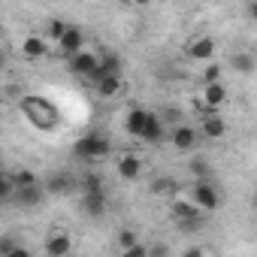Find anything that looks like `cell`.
Here are the masks:
<instances>
[{"instance_id":"obj_34","label":"cell","mask_w":257,"mask_h":257,"mask_svg":"<svg viewBox=\"0 0 257 257\" xmlns=\"http://www.w3.org/2000/svg\"><path fill=\"white\" fill-rule=\"evenodd\" d=\"M182 257H206V254H203V248H197V245H191V248H188V251H185Z\"/></svg>"},{"instance_id":"obj_31","label":"cell","mask_w":257,"mask_h":257,"mask_svg":"<svg viewBox=\"0 0 257 257\" xmlns=\"http://www.w3.org/2000/svg\"><path fill=\"white\" fill-rule=\"evenodd\" d=\"M179 224V230H185V233H194V230H200V218H191V221H176Z\"/></svg>"},{"instance_id":"obj_28","label":"cell","mask_w":257,"mask_h":257,"mask_svg":"<svg viewBox=\"0 0 257 257\" xmlns=\"http://www.w3.org/2000/svg\"><path fill=\"white\" fill-rule=\"evenodd\" d=\"M203 82L206 85H221V64H209L203 70Z\"/></svg>"},{"instance_id":"obj_10","label":"cell","mask_w":257,"mask_h":257,"mask_svg":"<svg viewBox=\"0 0 257 257\" xmlns=\"http://www.w3.org/2000/svg\"><path fill=\"white\" fill-rule=\"evenodd\" d=\"M109 76H121V58H118V55H103V58H100L97 73L91 76V82H94V85H100V82H103V79H109Z\"/></svg>"},{"instance_id":"obj_3","label":"cell","mask_w":257,"mask_h":257,"mask_svg":"<svg viewBox=\"0 0 257 257\" xmlns=\"http://www.w3.org/2000/svg\"><path fill=\"white\" fill-rule=\"evenodd\" d=\"M191 200L200 206V212H215V209L221 206V194H218V188H215L209 179H206V182H194Z\"/></svg>"},{"instance_id":"obj_12","label":"cell","mask_w":257,"mask_h":257,"mask_svg":"<svg viewBox=\"0 0 257 257\" xmlns=\"http://www.w3.org/2000/svg\"><path fill=\"white\" fill-rule=\"evenodd\" d=\"M115 170H118L121 179L134 182V179H140V173H143V158H137V155H121Z\"/></svg>"},{"instance_id":"obj_26","label":"cell","mask_w":257,"mask_h":257,"mask_svg":"<svg viewBox=\"0 0 257 257\" xmlns=\"http://www.w3.org/2000/svg\"><path fill=\"white\" fill-rule=\"evenodd\" d=\"M16 182H13V173H4V179H0V197H7V200H13L16 197Z\"/></svg>"},{"instance_id":"obj_4","label":"cell","mask_w":257,"mask_h":257,"mask_svg":"<svg viewBox=\"0 0 257 257\" xmlns=\"http://www.w3.org/2000/svg\"><path fill=\"white\" fill-rule=\"evenodd\" d=\"M97 67H100V55H94V52H88V49L70 58V73H76V76H82V79H91V76L97 73Z\"/></svg>"},{"instance_id":"obj_6","label":"cell","mask_w":257,"mask_h":257,"mask_svg":"<svg viewBox=\"0 0 257 257\" xmlns=\"http://www.w3.org/2000/svg\"><path fill=\"white\" fill-rule=\"evenodd\" d=\"M73 188H76V179L70 173H55L46 179V194H52V197H67V194H73Z\"/></svg>"},{"instance_id":"obj_25","label":"cell","mask_w":257,"mask_h":257,"mask_svg":"<svg viewBox=\"0 0 257 257\" xmlns=\"http://www.w3.org/2000/svg\"><path fill=\"white\" fill-rule=\"evenodd\" d=\"M118 245H121V251H131V248L140 245V239H137L134 230H121V233H118Z\"/></svg>"},{"instance_id":"obj_1","label":"cell","mask_w":257,"mask_h":257,"mask_svg":"<svg viewBox=\"0 0 257 257\" xmlns=\"http://www.w3.org/2000/svg\"><path fill=\"white\" fill-rule=\"evenodd\" d=\"M19 106H22V115L37 127V131H55L58 121H61L58 109L46 97H40V94H25Z\"/></svg>"},{"instance_id":"obj_20","label":"cell","mask_w":257,"mask_h":257,"mask_svg":"<svg viewBox=\"0 0 257 257\" xmlns=\"http://www.w3.org/2000/svg\"><path fill=\"white\" fill-rule=\"evenodd\" d=\"M121 91H124L121 76H109V79H103V82L97 85V94H100V97H115V94H121Z\"/></svg>"},{"instance_id":"obj_15","label":"cell","mask_w":257,"mask_h":257,"mask_svg":"<svg viewBox=\"0 0 257 257\" xmlns=\"http://www.w3.org/2000/svg\"><path fill=\"white\" fill-rule=\"evenodd\" d=\"M82 209L88 218H103L106 215V194H82Z\"/></svg>"},{"instance_id":"obj_11","label":"cell","mask_w":257,"mask_h":257,"mask_svg":"<svg viewBox=\"0 0 257 257\" xmlns=\"http://www.w3.org/2000/svg\"><path fill=\"white\" fill-rule=\"evenodd\" d=\"M70 251H73L70 233H52V236L46 239V254H49V257H67Z\"/></svg>"},{"instance_id":"obj_33","label":"cell","mask_w":257,"mask_h":257,"mask_svg":"<svg viewBox=\"0 0 257 257\" xmlns=\"http://www.w3.org/2000/svg\"><path fill=\"white\" fill-rule=\"evenodd\" d=\"M4 257H31V251H28L25 245H16V248H13V251H7Z\"/></svg>"},{"instance_id":"obj_14","label":"cell","mask_w":257,"mask_h":257,"mask_svg":"<svg viewBox=\"0 0 257 257\" xmlns=\"http://www.w3.org/2000/svg\"><path fill=\"white\" fill-rule=\"evenodd\" d=\"M170 215H173L176 221H191V218H200V206H197L194 200H182V197H176L173 206H170Z\"/></svg>"},{"instance_id":"obj_18","label":"cell","mask_w":257,"mask_h":257,"mask_svg":"<svg viewBox=\"0 0 257 257\" xmlns=\"http://www.w3.org/2000/svg\"><path fill=\"white\" fill-rule=\"evenodd\" d=\"M22 52H25V58L37 61V58H43V55L49 52V40H46V37H25Z\"/></svg>"},{"instance_id":"obj_19","label":"cell","mask_w":257,"mask_h":257,"mask_svg":"<svg viewBox=\"0 0 257 257\" xmlns=\"http://www.w3.org/2000/svg\"><path fill=\"white\" fill-rule=\"evenodd\" d=\"M233 70H236V73L251 76V73L257 70V58H254L251 52H239V55H233Z\"/></svg>"},{"instance_id":"obj_8","label":"cell","mask_w":257,"mask_h":257,"mask_svg":"<svg viewBox=\"0 0 257 257\" xmlns=\"http://www.w3.org/2000/svg\"><path fill=\"white\" fill-rule=\"evenodd\" d=\"M185 55L194 58V61H209V58L215 55V40H212V37H197V40L188 43Z\"/></svg>"},{"instance_id":"obj_35","label":"cell","mask_w":257,"mask_h":257,"mask_svg":"<svg viewBox=\"0 0 257 257\" xmlns=\"http://www.w3.org/2000/svg\"><path fill=\"white\" fill-rule=\"evenodd\" d=\"M248 16H251V19H257V0H254V4H248Z\"/></svg>"},{"instance_id":"obj_24","label":"cell","mask_w":257,"mask_h":257,"mask_svg":"<svg viewBox=\"0 0 257 257\" xmlns=\"http://www.w3.org/2000/svg\"><path fill=\"white\" fill-rule=\"evenodd\" d=\"M13 182H16V188H34L37 185V176L31 170H19V173H13Z\"/></svg>"},{"instance_id":"obj_32","label":"cell","mask_w":257,"mask_h":257,"mask_svg":"<svg viewBox=\"0 0 257 257\" xmlns=\"http://www.w3.org/2000/svg\"><path fill=\"white\" fill-rule=\"evenodd\" d=\"M149 257H170V251H167V245H152Z\"/></svg>"},{"instance_id":"obj_2","label":"cell","mask_w":257,"mask_h":257,"mask_svg":"<svg viewBox=\"0 0 257 257\" xmlns=\"http://www.w3.org/2000/svg\"><path fill=\"white\" fill-rule=\"evenodd\" d=\"M73 152H76L82 161H97V158H106V155H109V140L100 137V134H88V137L76 140Z\"/></svg>"},{"instance_id":"obj_29","label":"cell","mask_w":257,"mask_h":257,"mask_svg":"<svg viewBox=\"0 0 257 257\" xmlns=\"http://www.w3.org/2000/svg\"><path fill=\"white\" fill-rule=\"evenodd\" d=\"M191 173H197V176H200V182H206V176H209V164L197 158V161H191Z\"/></svg>"},{"instance_id":"obj_9","label":"cell","mask_w":257,"mask_h":257,"mask_svg":"<svg viewBox=\"0 0 257 257\" xmlns=\"http://www.w3.org/2000/svg\"><path fill=\"white\" fill-rule=\"evenodd\" d=\"M85 46V37H82V31L76 28V25H70V31H67V37L58 43V49H61V55H67V58H73V55H79V52H85L82 49Z\"/></svg>"},{"instance_id":"obj_7","label":"cell","mask_w":257,"mask_h":257,"mask_svg":"<svg viewBox=\"0 0 257 257\" xmlns=\"http://www.w3.org/2000/svg\"><path fill=\"white\" fill-rule=\"evenodd\" d=\"M170 143H173L176 152H191L197 146V131L188 127V124H179L176 131H173V137H170Z\"/></svg>"},{"instance_id":"obj_23","label":"cell","mask_w":257,"mask_h":257,"mask_svg":"<svg viewBox=\"0 0 257 257\" xmlns=\"http://www.w3.org/2000/svg\"><path fill=\"white\" fill-rule=\"evenodd\" d=\"M67 31H70V25H67V22H61V19H52V22L46 25V37H49V40H55V43H61V40L67 37Z\"/></svg>"},{"instance_id":"obj_30","label":"cell","mask_w":257,"mask_h":257,"mask_svg":"<svg viewBox=\"0 0 257 257\" xmlns=\"http://www.w3.org/2000/svg\"><path fill=\"white\" fill-rule=\"evenodd\" d=\"M124 257H149V245L146 242H140L137 248H131V251H121Z\"/></svg>"},{"instance_id":"obj_36","label":"cell","mask_w":257,"mask_h":257,"mask_svg":"<svg viewBox=\"0 0 257 257\" xmlns=\"http://www.w3.org/2000/svg\"><path fill=\"white\" fill-rule=\"evenodd\" d=\"M118 257H124V254H118Z\"/></svg>"},{"instance_id":"obj_13","label":"cell","mask_w":257,"mask_h":257,"mask_svg":"<svg viewBox=\"0 0 257 257\" xmlns=\"http://www.w3.org/2000/svg\"><path fill=\"white\" fill-rule=\"evenodd\" d=\"M224 100H227V88L224 85H206L203 88V109H206V115L218 112V106Z\"/></svg>"},{"instance_id":"obj_27","label":"cell","mask_w":257,"mask_h":257,"mask_svg":"<svg viewBox=\"0 0 257 257\" xmlns=\"http://www.w3.org/2000/svg\"><path fill=\"white\" fill-rule=\"evenodd\" d=\"M82 185H85V194H103V179L97 173H88Z\"/></svg>"},{"instance_id":"obj_22","label":"cell","mask_w":257,"mask_h":257,"mask_svg":"<svg viewBox=\"0 0 257 257\" xmlns=\"http://www.w3.org/2000/svg\"><path fill=\"white\" fill-rule=\"evenodd\" d=\"M155 197H170V194H176L179 188H176V182L170 179V176H161V179H155L152 182V188H149Z\"/></svg>"},{"instance_id":"obj_16","label":"cell","mask_w":257,"mask_h":257,"mask_svg":"<svg viewBox=\"0 0 257 257\" xmlns=\"http://www.w3.org/2000/svg\"><path fill=\"white\" fill-rule=\"evenodd\" d=\"M43 197H46V194H43V188H40V185H34V188H19L13 200H16L19 206H25V209H34V206H40V203H43Z\"/></svg>"},{"instance_id":"obj_21","label":"cell","mask_w":257,"mask_h":257,"mask_svg":"<svg viewBox=\"0 0 257 257\" xmlns=\"http://www.w3.org/2000/svg\"><path fill=\"white\" fill-rule=\"evenodd\" d=\"M143 140H146V143H152V146L164 140V121H161L158 115H152V121H149V127H146V134H143Z\"/></svg>"},{"instance_id":"obj_17","label":"cell","mask_w":257,"mask_h":257,"mask_svg":"<svg viewBox=\"0 0 257 257\" xmlns=\"http://www.w3.org/2000/svg\"><path fill=\"white\" fill-rule=\"evenodd\" d=\"M224 134H227V124H224V118H221L218 112H212V115L203 118V137H209V140H221Z\"/></svg>"},{"instance_id":"obj_5","label":"cell","mask_w":257,"mask_h":257,"mask_svg":"<svg viewBox=\"0 0 257 257\" xmlns=\"http://www.w3.org/2000/svg\"><path fill=\"white\" fill-rule=\"evenodd\" d=\"M152 115H155V112H149V109H131V112H127V118H124L127 134L137 137V140H143V134H146V127H149Z\"/></svg>"}]
</instances>
